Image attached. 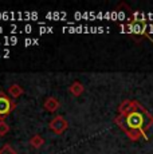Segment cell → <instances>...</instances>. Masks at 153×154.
I'll return each mask as SVG.
<instances>
[{
    "label": "cell",
    "instance_id": "8fae6325",
    "mask_svg": "<svg viewBox=\"0 0 153 154\" xmlns=\"http://www.w3.org/2000/svg\"><path fill=\"white\" fill-rule=\"evenodd\" d=\"M31 26H26V31H27V32H31Z\"/></svg>",
    "mask_w": 153,
    "mask_h": 154
},
{
    "label": "cell",
    "instance_id": "5b68a950",
    "mask_svg": "<svg viewBox=\"0 0 153 154\" xmlns=\"http://www.w3.org/2000/svg\"><path fill=\"white\" fill-rule=\"evenodd\" d=\"M69 91L73 94L74 97H79L82 93L85 91V87H83V85L81 83V82H78V81H75V82H73L71 86L69 87Z\"/></svg>",
    "mask_w": 153,
    "mask_h": 154
},
{
    "label": "cell",
    "instance_id": "ba28073f",
    "mask_svg": "<svg viewBox=\"0 0 153 154\" xmlns=\"http://www.w3.org/2000/svg\"><path fill=\"white\" fill-rule=\"evenodd\" d=\"M8 131H10V126L5 122L4 118H2V119H0V135L4 137L5 134H8Z\"/></svg>",
    "mask_w": 153,
    "mask_h": 154
},
{
    "label": "cell",
    "instance_id": "30bf717a",
    "mask_svg": "<svg viewBox=\"0 0 153 154\" xmlns=\"http://www.w3.org/2000/svg\"><path fill=\"white\" fill-rule=\"evenodd\" d=\"M30 44H34V40H31V39H26V46H30Z\"/></svg>",
    "mask_w": 153,
    "mask_h": 154
},
{
    "label": "cell",
    "instance_id": "9c48e42d",
    "mask_svg": "<svg viewBox=\"0 0 153 154\" xmlns=\"http://www.w3.org/2000/svg\"><path fill=\"white\" fill-rule=\"evenodd\" d=\"M0 154H16V152L12 149V146L8 143L3 145L2 147H0Z\"/></svg>",
    "mask_w": 153,
    "mask_h": 154
},
{
    "label": "cell",
    "instance_id": "7a4b0ae2",
    "mask_svg": "<svg viewBox=\"0 0 153 154\" xmlns=\"http://www.w3.org/2000/svg\"><path fill=\"white\" fill-rule=\"evenodd\" d=\"M125 121H126V126H128L129 129H132V130H140L141 126L144 125L142 114H141L140 111H137V110H133V111L129 112V114L126 115Z\"/></svg>",
    "mask_w": 153,
    "mask_h": 154
},
{
    "label": "cell",
    "instance_id": "277c9868",
    "mask_svg": "<svg viewBox=\"0 0 153 154\" xmlns=\"http://www.w3.org/2000/svg\"><path fill=\"white\" fill-rule=\"evenodd\" d=\"M43 107H45V110L48 111V112H55L61 107V103L55 97H48V98L45 100V103H43Z\"/></svg>",
    "mask_w": 153,
    "mask_h": 154
},
{
    "label": "cell",
    "instance_id": "6da1fadb",
    "mask_svg": "<svg viewBox=\"0 0 153 154\" xmlns=\"http://www.w3.org/2000/svg\"><path fill=\"white\" fill-rule=\"evenodd\" d=\"M16 103L14 102L4 91H0V118H4L5 115H10L15 110Z\"/></svg>",
    "mask_w": 153,
    "mask_h": 154
},
{
    "label": "cell",
    "instance_id": "3957f363",
    "mask_svg": "<svg viewBox=\"0 0 153 154\" xmlns=\"http://www.w3.org/2000/svg\"><path fill=\"white\" fill-rule=\"evenodd\" d=\"M50 129H51V131L54 133V134H62V133L66 131V129L69 127V123H67L66 118L62 117V115H57V117H54L51 121H50Z\"/></svg>",
    "mask_w": 153,
    "mask_h": 154
},
{
    "label": "cell",
    "instance_id": "52a82bcc",
    "mask_svg": "<svg viewBox=\"0 0 153 154\" xmlns=\"http://www.w3.org/2000/svg\"><path fill=\"white\" fill-rule=\"evenodd\" d=\"M43 143H45V140H43L40 135H34V137L30 140V145L32 147H35V149H39Z\"/></svg>",
    "mask_w": 153,
    "mask_h": 154
},
{
    "label": "cell",
    "instance_id": "8992f818",
    "mask_svg": "<svg viewBox=\"0 0 153 154\" xmlns=\"http://www.w3.org/2000/svg\"><path fill=\"white\" fill-rule=\"evenodd\" d=\"M8 94H10L12 98H19L24 94V90H23L22 86L19 85H11L10 88H8Z\"/></svg>",
    "mask_w": 153,
    "mask_h": 154
}]
</instances>
